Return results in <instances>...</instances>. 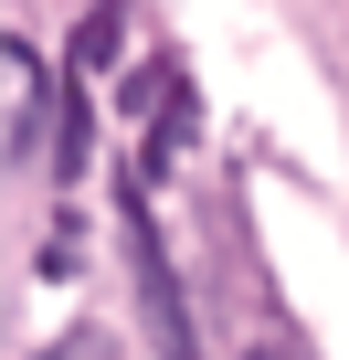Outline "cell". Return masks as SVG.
Instances as JSON below:
<instances>
[{
	"label": "cell",
	"mask_w": 349,
	"mask_h": 360,
	"mask_svg": "<svg viewBox=\"0 0 349 360\" xmlns=\"http://www.w3.org/2000/svg\"><path fill=\"white\" fill-rule=\"evenodd\" d=\"M127 255H138V297H148V328H159V360H202L191 349V318H180V276H169L159 233H148V180H127Z\"/></svg>",
	"instance_id": "6da1fadb"
},
{
	"label": "cell",
	"mask_w": 349,
	"mask_h": 360,
	"mask_svg": "<svg viewBox=\"0 0 349 360\" xmlns=\"http://www.w3.org/2000/svg\"><path fill=\"white\" fill-rule=\"evenodd\" d=\"M85 148H96V117H85V96H74V85H53V106H43V159L74 180V169H85Z\"/></svg>",
	"instance_id": "7a4b0ae2"
},
{
	"label": "cell",
	"mask_w": 349,
	"mask_h": 360,
	"mask_svg": "<svg viewBox=\"0 0 349 360\" xmlns=\"http://www.w3.org/2000/svg\"><path fill=\"white\" fill-rule=\"evenodd\" d=\"M117 43H127V11H117V0H96V11L74 22V53H64V64H74V75H106Z\"/></svg>",
	"instance_id": "3957f363"
},
{
	"label": "cell",
	"mask_w": 349,
	"mask_h": 360,
	"mask_svg": "<svg viewBox=\"0 0 349 360\" xmlns=\"http://www.w3.org/2000/svg\"><path fill=\"white\" fill-rule=\"evenodd\" d=\"M265 360H296V349H265Z\"/></svg>",
	"instance_id": "277c9868"
}]
</instances>
